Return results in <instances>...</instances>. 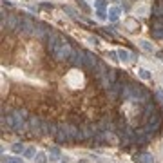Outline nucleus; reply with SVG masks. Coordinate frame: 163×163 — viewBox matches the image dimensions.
<instances>
[{
  "instance_id": "4be33fe9",
  "label": "nucleus",
  "mask_w": 163,
  "mask_h": 163,
  "mask_svg": "<svg viewBox=\"0 0 163 163\" xmlns=\"http://www.w3.org/2000/svg\"><path fill=\"white\" fill-rule=\"evenodd\" d=\"M2 160H4V163H22V160H18V158H11V156H4Z\"/></svg>"
},
{
  "instance_id": "412c9836",
  "label": "nucleus",
  "mask_w": 163,
  "mask_h": 163,
  "mask_svg": "<svg viewBox=\"0 0 163 163\" xmlns=\"http://www.w3.org/2000/svg\"><path fill=\"white\" fill-rule=\"evenodd\" d=\"M138 73H140V76H142L143 80H151V73H149L147 69H138Z\"/></svg>"
},
{
  "instance_id": "a211bd4d",
  "label": "nucleus",
  "mask_w": 163,
  "mask_h": 163,
  "mask_svg": "<svg viewBox=\"0 0 163 163\" xmlns=\"http://www.w3.org/2000/svg\"><path fill=\"white\" fill-rule=\"evenodd\" d=\"M33 160H34V163H45L47 161V158H45L44 152H36V156H34Z\"/></svg>"
},
{
  "instance_id": "20e7f679",
  "label": "nucleus",
  "mask_w": 163,
  "mask_h": 163,
  "mask_svg": "<svg viewBox=\"0 0 163 163\" xmlns=\"http://www.w3.org/2000/svg\"><path fill=\"white\" fill-rule=\"evenodd\" d=\"M62 40H64V38H62L56 31H51V33L47 34V38H45V42H47V51L53 54V53L56 51V47L60 45V42H62Z\"/></svg>"
},
{
  "instance_id": "f3484780",
  "label": "nucleus",
  "mask_w": 163,
  "mask_h": 163,
  "mask_svg": "<svg viewBox=\"0 0 163 163\" xmlns=\"http://www.w3.org/2000/svg\"><path fill=\"white\" fill-rule=\"evenodd\" d=\"M107 78L111 80V83H114V82H118V76H116V71H114V69H109V71H107Z\"/></svg>"
},
{
  "instance_id": "7ed1b4c3",
  "label": "nucleus",
  "mask_w": 163,
  "mask_h": 163,
  "mask_svg": "<svg viewBox=\"0 0 163 163\" xmlns=\"http://www.w3.org/2000/svg\"><path fill=\"white\" fill-rule=\"evenodd\" d=\"M34 25H36V22H33V20L27 18V16H24V18L20 20V25H18V31H16V33L29 36V34L34 33Z\"/></svg>"
},
{
  "instance_id": "0eeeda50",
  "label": "nucleus",
  "mask_w": 163,
  "mask_h": 163,
  "mask_svg": "<svg viewBox=\"0 0 163 163\" xmlns=\"http://www.w3.org/2000/svg\"><path fill=\"white\" fill-rule=\"evenodd\" d=\"M20 16H16V15H9L7 16V22H2V25L5 27V24H7V29L9 31H18V25H20Z\"/></svg>"
},
{
  "instance_id": "cd10ccee",
  "label": "nucleus",
  "mask_w": 163,
  "mask_h": 163,
  "mask_svg": "<svg viewBox=\"0 0 163 163\" xmlns=\"http://www.w3.org/2000/svg\"><path fill=\"white\" fill-rule=\"evenodd\" d=\"M116 56H118V53H109V58H112V60H118Z\"/></svg>"
},
{
  "instance_id": "a878e982",
  "label": "nucleus",
  "mask_w": 163,
  "mask_h": 163,
  "mask_svg": "<svg viewBox=\"0 0 163 163\" xmlns=\"http://www.w3.org/2000/svg\"><path fill=\"white\" fill-rule=\"evenodd\" d=\"M96 7H98V9H103V7H105V2H103V0H98V2H96Z\"/></svg>"
},
{
  "instance_id": "c85d7f7f",
  "label": "nucleus",
  "mask_w": 163,
  "mask_h": 163,
  "mask_svg": "<svg viewBox=\"0 0 163 163\" xmlns=\"http://www.w3.org/2000/svg\"><path fill=\"white\" fill-rule=\"evenodd\" d=\"M156 96H158L160 100H163V93H161V91H156Z\"/></svg>"
},
{
  "instance_id": "ddd939ff",
  "label": "nucleus",
  "mask_w": 163,
  "mask_h": 163,
  "mask_svg": "<svg viewBox=\"0 0 163 163\" xmlns=\"http://www.w3.org/2000/svg\"><path fill=\"white\" fill-rule=\"evenodd\" d=\"M40 125H42V122H40L38 116H31V118H29V127H31L33 131H40Z\"/></svg>"
},
{
  "instance_id": "6e6552de",
  "label": "nucleus",
  "mask_w": 163,
  "mask_h": 163,
  "mask_svg": "<svg viewBox=\"0 0 163 163\" xmlns=\"http://www.w3.org/2000/svg\"><path fill=\"white\" fill-rule=\"evenodd\" d=\"M69 62H71L74 67H83V51H73Z\"/></svg>"
},
{
  "instance_id": "aec40b11",
  "label": "nucleus",
  "mask_w": 163,
  "mask_h": 163,
  "mask_svg": "<svg viewBox=\"0 0 163 163\" xmlns=\"http://www.w3.org/2000/svg\"><path fill=\"white\" fill-rule=\"evenodd\" d=\"M13 152H15V154L25 152V151H24V145H22V143H13Z\"/></svg>"
},
{
  "instance_id": "5701e85b",
  "label": "nucleus",
  "mask_w": 163,
  "mask_h": 163,
  "mask_svg": "<svg viewBox=\"0 0 163 163\" xmlns=\"http://www.w3.org/2000/svg\"><path fill=\"white\" fill-rule=\"evenodd\" d=\"M140 44H142V47H143L145 51H149V53H152V51H154V49H152V45H151V44H149L147 40H142Z\"/></svg>"
},
{
  "instance_id": "4468645a",
  "label": "nucleus",
  "mask_w": 163,
  "mask_h": 163,
  "mask_svg": "<svg viewBox=\"0 0 163 163\" xmlns=\"http://www.w3.org/2000/svg\"><path fill=\"white\" fill-rule=\"evenodd\" d=\"M118 56H120V60H122V62H131V60L134 58L131 53H127V51H123V49H122V51H118Z\"/></svg>"
},
{
  "instance_id": "39448f33",
  "label": "nucleus",
  "mask_w": 163,
  "mask_h": 163,
  "mask_svg": "<svg viewBox=\"0 0 163 163\" xmlns=\"http://www.w3.org/2000/svg\"><path fill=\"white\" fill-rule=\"evenodd\" d=\"M96 65H98L96 56H94L91 51H83V67H85V69H89V71H94V69H96Z\"/></svg>"
},
{
  "instance_id": "f257e3e1",
  "label": "nucleus",
  "mask_w": 163,
  "mask_h": 163,
  "mask_svg": "<svg viewBox=\"0 0 163 163\" xmlns=\"http://www.w3.org/2000/svg\"><path fill=\"white\" fill-rule=\"evenodd\" d=\"M71 53H73L71 45H69L65 40H62V42H60V45L56 47V51L53 53V58H54V60H58V62H69Z\"/></svg>"
},
{
  "instance_id": "9b49d317",
  "label": "nucleus",
  "mask_w": 163,
  "mask_h": 163,
  "mask_svg": "<svg viewBox=\"0 0 163 163\" xmlns=\"http://www.w3.org/2000/svg\"><path fill=\"white\" fill-rule=\"evenodd\" d=\"M80 131H82V134H83L85 140L94 138V134L98 132V131H96V125H83V127H80Z\"/></svg>"
},
{
  "instance_id": "1a4fd4ad",
  "label": "nucleus",
  "mask_w": 163,
  "mask_h": 163,
  "mask_svg": "<svg viewBox=\"0 0 163 163\" xmlns=\"http://www.w3.org/2000/svg\"><path fill=\"white\" fill-rule=\"evenodd\" d=\"M56 142L58 143H67V142H71V136H69V132H67V127L65 125H60V129H58V132H56Z\"/></svg>"
},
{
  "instance_id": "9d476101",
  "label": "nucleus",
  "mask_w": 163,
  "mask_h": 163,
  "mask_svg": "<svg viewBox=\"0 0 163 163\" xmlns=\"http://www.w3.org/2000/svg\"><path fill=\"white\" fill-rule=\"evenodd\" d=\"M154 38H163V24L160 22V18H152V29H151Z\"/></svg>"
},
{
  "instance_id": "423d86ee",
  "label": "nucleus",
  "mask_w": 163,
  "mask_h": 163,
  "mask_svg": "<svg viewBox=\"0 0 163 163\" xmlns=\"http://www.w3.org/2000/svg\"><path fill=\"white\" fill-rule=\"evenodd\" d=\"M49 33H51V29H47V25H45V24H40V22H36V25H34V33H33L36 38H40V40H45Z\"/></svg>"
},
{
  "instance_id": "393cba45",
  "label": "nucleus",
  "mask_w": 163,
  "mask_h": 163,
  "mask_svg": "<svg viewBox=\"0 0 163 163\" xmlns=\"http://www.w3.org/2000/svg\"><path fill=\"white\" fill-rule=\"evenodd\" d=\"M96 15H98V18H100V20H105V13H103L102 9H98V13H96Z\"/></svg>"
},
{
  "instance_id": "f8f14e48",
  "label": "nucleus",
  "mask_w": 163,
  "mask_h": 163,
  "mask_svg": "<svg viewBox=\"0 0 163 163\" xmlns=\"http://www.w3.org/2000/svg\"><path fill=\"white\" fill-rule=\"evenodd\" d=\"M163 16V2H156L154 5H152V18H161Z\"/></svg>"
},
{
  "instance_id": "f03ea898",
  "label": "nucleus",
  "mask_w": 163,
  "mask_h": 163,
  "mask_svg": "<svg viewBox=\"0 0 163 163\" xmlns=\"http://www.w3.org/2000/svg\"><path fill=\"white\" fill-rule=\"evenodd\" d=\"M13 118H15V131L16 132H22L27 125H25V118H27V112L24 109H18V111H13Z\"/></svg>"
},
{
  "instance_id": "6ab92c4d",
  "label": "nucleus",
  "mask_w": 163,
  "mask_h": 163,
  "mask_svg": "<svg viewBox=\"0 0 163 163\" xmlns=\"http://www.w3.org/2000/svg\"><path fill=\"white\" fill-rule=\"evenodd\" d=\"M118 13H120V9L118 7H112L111 11H109V18L114 22V20H118Z\"/></svg>"
},
{
  "instance_id": "b1692460",
  "label": "nucleus",
  "mask_w": 163,
  "mask_h": 163,
  "mask_svg": "<svg viewBox=\"0 0 163 163\" xmlns=\"http://www.w3.org/2000/svg\"><path fill=\"white\" fill-rule=\"evenodd\" d=\"M24 154H25V158H34V156H36V152H34V149H27V151H25Z\"/></svg>"
},
{
  "instance_id": "2eb2a0df",
  "label": "nucleus",
  "mask_w": 163,
  "mask_h": 163,
  "mask_svg": "<svg viewBox=\"0 0 163 163\" xmlns=\"http://www.w3.org/2000/svg\"><path fill=\"white\" fill-rule=\"evenodd\" d=\"M2 120H4V123H7V127H9V129H13V131H15V118H13V116H4Z\"/></svg>"
},
{
  "instance_id": "bb28decb",
  "label": "nucleus",
  "mask_w": 163,
  "mask_h": 163,
  "mask_svg": "<svg viewBox=\"0 0 163 163\" xmlns=\"http://www.w3.org/2000/svg\"><path fill=\"white\" fill-rule=\"evenodd\" d=\"M80 5H82V9H83V11H89V5H87L85 2H82V0H80Z\"/></svg>"
},
{
  "instance_id": "dca6fc26",
  "label": "nucleus",
  "mask_w": 163,
  "mask_h": 163,
  "mask_svg": "<svg viewBox=\"0 0 163 163\" xmlns=\"http://www.w3.org/2000/svg\"><path fill=\"white\" fill-rule=\"evenodd\" d=\"M136 161H142V163H152V156H151V154H140Z\"/></svg>"
}]
</instances>
